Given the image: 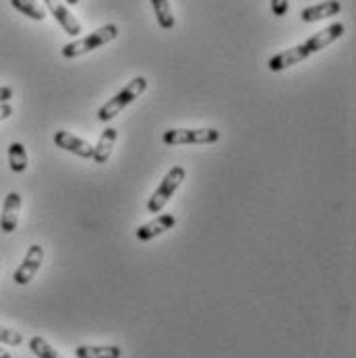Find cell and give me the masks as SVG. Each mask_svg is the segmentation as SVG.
Listing matches in <instances>:
<instances>
[{"label": "cell", "mask_w": 356, "mask_h": 358, "mask_svg": "<svg viewBox=\"0 0 356 358\" xmlns=\"http://www.w3.org/2000/svg\"><path fill=\"white\" fill-rule=\"evenodd\" d=\"M145 90H148V79H145V77H135V79H133L131 83H127L114 98H110L104 106H100V110H98V120H102V122L112 120V118L118 116L129 103H133L139 96H143Z\"/></svg>", "instance_id": "cell-1"}, {"label": "cell", "mask_w": 356, "mask_h": 358, "mask_svg": "<svg viewBox=\"0 0 356 358\" xmlns=\"http://www.w3.org/2000/svg\"><path fill=\"white\" fill-rule=\"evenodd\" d=\"M118 38V27L114 23H108L100 29L92 31L90 36L85 38H79L77 42H69L66 46H62V56L64 58H79L87 52L96 50V48H102L104 44L112 42Z\"/></svg>", "instance_id": "cell-2"}, {"label": "cell", "mask_w": 356, "mask_h": 358, "mask_svg": "<svg viewBox=\"0 0 356 358\" xmlns=\"http://www.w3.org/2000/svg\"><path fill=\"white\" fill-rule=\"evenodd\" d=\"M222 133L218 129H168L162 135V141L168 148L176 145H207L220 141Z\"/></svg>", "instance_id": "cell-3"}, {"label": "cell", "mask_w": 356, "mask_h": 358, "mask_svg": "<svg viewBox=\"0 0 356 358\" xmlns=\"http://www.w3.org/2000/svg\"><path fill=\"white\" fill-rule=\"evenodd\" d=\"M185 178H187V170H185L183 166L170 168V170L166 172V176L162 178L159 187L153 191V195L150 197V201H148V211H150V213H159V211L166 207V203L172 199V195L178 191V187L185 182Z\"/></svg>", "instance_id": "cell-4"}, {"label": "cell", "mask_w": 356, "mask_h": 358, "mask_svg": "<svg viewBox=\"0 0 356 358\" xmlns=\"http://www.w3.org/2000/svg\"><path fill=\"white\" fill-rule=\"evenodd\" d=\"M42 263H44V249H42L40 245H31V247L27 249V253H25L23 263L17 267V271H15V275H13L15 284L27 286V284L36 278V273L40 271Z\"/></svg>", "instance_id": "cell-5"}, {"label": "cell", "mask_w": 356, "mask_h": 358, "mask_svg": "<svg viewBox=\"0 0 356 358\" xmlns=\"http://www.w3.org/2000/svg\"><path fill=\"white\" fill-rule=\"evenodd\" d=\"M54 145L60 148L62 152H69V154L77 155V157H83V159H92L94 157V145L69 131H56L54 135Z\"/></svg>", "instance_id": "cell-6"}, {"label": "cell", "mask_w": 356, "mask_h": 358, "mask_svg": "<svg viewBox=\"0 0 356 358\" xmlns=\"http://www.w3.org/2000/svg\"><path fill=\"white\" fill-rule=\"evenodd\" d=\"M44 4H46V8L50 10L52 17L56 19V23L64 29V34H69V36H73V38L81 36L83 25L79 23V19H77L60 0H44Z\"/></svg>", "instance_id": "cell-7"}, {"label": "cell", "mask_w": 356, "mask_h": 358, "mask_svg": "<svg viewBox=\"0 0 356 358\" xmlns=\"http://www.w3.org/2000/svg\"><path fill=\"white\" fill-rule=\"evenodd\" d=\"M19 211H21V195L19 193H8L4 203H2V215H0V230L4 234H10L17 230L19 224Z\"/></svg>", "instance_id": "cell-8"}, {"label": "cell", "mask_w": 356, "mask_h": 358, "mask_svg": "<svg viewBox=\"0 0 356 358\" xmlns=\"http://www.w3.org/2000/svg\"><path fill=\"white\" fill-rule=\"evenodd\" d=\"M174 226H176V217H174L172 213H162V215H157L152 222L139 226L137 232H135V236H137L141 243H145V241H152L155 236H159V234L172 230Z\"/></svg>", "instance_id": "cell-9"}, {"label": "cell", "mask_w": 356, "mask_h": 358, "mask_svg": "<svg viewBox=\"0 0 356 358\" xmlns=\"http://www.w3.org/2000/svg\"><path fill=\"white\" fill-rule=\"evenodd\" d=\"M308 56H311V54L306 50L305 44H299V46H294V48H288V50L276 54L273 58H269L267 66H269V71L280 73V71H284V69H288V66H292V64L303 62Z\"/></svg>", "instance_id": "cell-10"}, {"label": "cell", "mask_w": 356, "mask_h": 358, "mask_svg": "<svg viewBox=\"0 0 356 358\" xmlns=\"http://www.w3.org/2000/svg\"><path fill=\"white\" fill-rule=\"evenodd\" d=\"M342 36H344V23H332L329 27L321 29L319 34H315V36H311V38L306 40V50H308V54H315V52L327 48L329 44H334V42H336L338 38H342Z\"/></svg>", "instance_id": "cell-11"}, {"label": "cell", "mask_w": 356, "mask_h": 358, "mask_svg": "<svg viewBox=\"0 0 356 358\" xmlns=\"http://www.w3.org/2000/svg\"><path fill=\"white\" fill-rule=\"evenodd\" d=\"M340 10H342V4H340L338 0H325V2H321V4H315V6L303 8L301 19H303L305 23H315V21H321V19L340 15Z\"/></svg>", "instance_id": "cell-12"}, {"label": "cell", "mask_w": 356, "mask_h": 358, "mask_svg": "<svg viewBox=\"0 0 356 358\" xmlns=\"http://www.w3.org/2000/svg\"><path fill=\"white\" fill-rule=\"evenodd\" d=\"M116 139H118V131L112 129V127H108L102 135H100V141L94 145V157L92 159L96 164H106L110 159V155H112V150L116 145Z\"/></svg>", "instance_id": "cell-13"}, {"label": "cell", "mask_w": 356, "mask_h": 358, "mask_svg": "<svg viewBox=\"0 0 356 358\" xmlns=\"http://www.w3.org/2000/svg\"><path fill=\"white\" fill-rule=\"evenodd\" d=\"M77 358H120L122 357V348L120 346H79L75 350Z\"/></svg>", "instance_id": "cell-14"}, {"label": "cell", "mask_w": 356, "mask_h": 358, "mask_svg": "<svg viewBox=\"0 0 356 358\" xmlns=\"http://www.w3.org/2000/svg\"><path fill=\"white\" fill-rule=\"evenodd\" d=\"M10 4L19 13H23L25 17H29L34 21H44L46 19V10H44V6L38 0H10Z\"/></svg>", "instance_id": "cell-15"}, {"label": "cell", "mask_w": 356, "mask_h": 358, "mask_svg": "<svg viewBox=\"0 0 356 358\" xmlns=\"http://www.w3.org/2000/svg\"><path fill=\"white\" fill-rule=\"evenodd\" d=\"M153 10H155V19L159 23L162 29H172L176 25V19L172 15V8H170V2L168 0H152Z\"/></svg>", "instance_id": "cell-16"}, {"label": "cell", "mask_w": 356, "mask_h": 358, "mask_svg": "<svg viewBox=\"0 0 356 358\" xmlns=\"http://www.w3.org/2000/svg\"><path fill=\"white\" fill-rule=\"evenodd\" d=\"M8 164H10V170L15 174H21L27 170V152L23 148V143H10L8 145Z\"/></svg>", "instance_id": "cell-17"}, {"label": "cell", "mask_w": 356, "mask_h": 358, "mask_svg": "<svg viewBox=\"0 0 356 358\" xmlns=\"http://www.w3.org/2000/svg\"><path fill=\"white\" fill-rule=\"evenodd\" d=\"M29 348H31V352L38 358H64L56 348H52L50 344L44 338H40V336H36V338L29 340Z\"/></svg>", "instance_id": "cell-18"}, {"label": "cell", "mask_w": 356, "mask_h": 358, "mask_svg": "<svg viewBox=\"0 0 356 358\" xmlns=\"http://www.w3.org/2000/svg\"><path fill=\"white\" fill-rule=\"evenodd\" d=\"M0 344H6V346H21V344H23V336H21L17 329H8V327H2V325H0Z\"/></svg>", "instance_id": "cell-19"}, {"label": "cell", "mask_w": 356, "mask_h": 358, "mask_svg": "<svg viewBox=\"0 0 356 358\" xmlns=\"http://www.w3.org/2000/svg\"><path fill=\"white\" fill-rule=\"evenodd\" d=\"M288 6H290L288 0H271V13L276 17H284L288 13Z\"/></svg>", "instance_id": "cell-20"}, {"label": "cell", "mask_w": 356, "mask_h": 358, "mask_svg": "<svg viewBox=\"0 0 356 358\" xmlns=\"http://www.w3.org/2000/svg\"><path fill=\"white\" fill-rule=\"evenodd\" d=\"M13 98V90L6 85H0V103H8Z\"/></svg>", "instance_id": "cell-21"}, {"label": "cell", "mask_w": 356, "mask_h": 358, "mask_svg": "<svg viewBox=\"0 0 356 358\" xmlns=\"http://www.w3.org/2000/svg\"><path fill=\"white\" fill-rule=\"evenodd\" d=\"M10 114H13V108H10V103H0V122H2V120H6Z\"/></svg>", "instance_id": "cell-22"}, {"label": "cell", "mask_w": 356, "mask_h": 358, "mask_svg": "<svg viewBox=\"0 0 356 358\" xmlns=\"http://www.w3.org/2000/svg\"><path fill=\"white\" fill-rule=\"evenodd\" d=\"M0 358H13V357H10V355H8V352H6V350L0 346Z\"/></svg>", "instance_id": "cell-23"}, {"label": "cell", "mask_w": 356, "mask_h": 358, "mask_svg": "<svg viewBox=\"0 0 356 358\" xmlns=\"http://www.w3.org/2000/svg\"><path fill=\"white\" fill-rule=\"evenodd\" d=\"M77 2H79V0H66V4H71V6H75Z\"/></svg>", "instance_id": "cell-24"}]
</instances>
